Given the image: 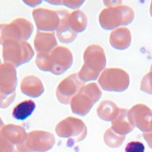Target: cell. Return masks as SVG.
<instances>
[{
    "mask_svg": "<svg viewBox=\"0 0 152 152\" xmlns=\"http://www.w3.org/2000/svg\"><path fill=\"white\" fill-rule=\"evenodd\" d=\"M77 74H72L60 83L56 90L58 101L63 104H69L71 99L82 88L83 83Z\"/></svg>",
    "mask_w": 152,
    "mask_h": 152,
    "instance_id": "52a82bcc",
    "label": "cell"
},
{
    "mask_svg": "<svg viewBox=\"0 0 152 152\" xmlns=\"http://www.w3.org/2000/svg\"><path fill=\"white\" fill-rule=\"evenodd\" d=\"M98 98L99 93L96 86L93 84L86 86L71 99V110L74 113L84 116L88 113Z\"/></svg>",
    "mask_w": 152,
    "mask_h": 152,
    "instance_id": "5b68a950",
    "label": "cell"
},
{
    "mask_svg": "<svg viewBox=\"0 0 152 152\" xmlns=\"http://www.w3.org/2000/svg\"><path fill=\"white\" fill-rule=\"evenodd\" d=\"M24 3H26V4H27L29 6H31V7H34L35 6H37L39 4L41 3V1H24Z\"/></svg>",
    "mask_w": 152,
    "mask_h": 152,
    "instance_id": "e0dca14e",
    "label": "cell"
},
{
    "mask_svg": "<svg viewBox=\"0 0 152 152\" xmlns=\"http://www.w3.org/2000/svg\"><path fill=\"white\" fill-rule=\"evenodd\" d=\"M68 21L71 30L76 34L83 31L86 26V18L80 10H75L69 13Z\"/></svg>",
    "mask_w": 152,
    "mask_h": 152,
    "instance_id": "5bb4252c",
    "label": "cell"
},
{
    "mask_svg": "<svg viewBox=\"0 0 152 152\" xmlns=\"http://www.w3.org/2000/svg\"><path fill=\"white\" fill-rule=\"evenodd\" d=\"M2 45L4 63L14 67L28 63L34 56V50L26 41L8 39Z\"/></svg>",
    "mask_w": 152,
    "mask_h": 152,
    "instance_id": "7a4b0ae2",
    "label": "cell"
},
{
    "mask_svg": "<svg viewBox=\"0 0 152 152\" xmlns=\"http://www.w3.org/2000/svg\"><path fill=\"white\" fill-rule=\"evenodd\" d=\"M56 132L60 137H79L82 140L86 135V127L82 121L74 118H68L60 123Z\"/></svg>",
    "mask_w": 152,
    "mask_h": 152,
    "instance_id": "9c48e42d",
    "label": "cell"
},
{
    "mask_svg": "<svg viewBox=\"0 0 152 152\" xmlns=\"http://www.w3.org/2000/svg\"><path fill=\"white\" fill-rule=\"evenodd\" d=\"M17 71L15 67L4 63L0 66V108H7L16 96Z\"/></svg>",
    "mask_w": 152,
    "mask_h": 152,
    "instance_id": "3957f363",
    "label": "cell"
},
{
    "mask_svg": "<svg viewBox=\"0 0 152 152\" xmlns=\"http://www.w3.org/2000/svg\"><path fill=\"white\" fill-rule=\"evenodd\" d=\"M21 91L22 93L29 97L38 98L44 91V86L41 80L35 76H27L21 81Z\"/></svg>",
    "mask_w": 152,
    "mask_h": 152,
    "instance_id": "8fae6325",
    "label": "cell"
},
{
    "mask_svg": "<svg viewBox=\"0 0 152 152\" xmlns=\"http://www.w3.org/2000/svg\"><path fill=\"white\" fill-rule=\"evenodd\" d=\"M34 30L32 24L27 20L19 18L9 24H0V44L8 39L26 41Z\"/></svg>",
    "mask_w": 152,
    "mask_h": 152,
    "instance_id": "277c9868",
    "label": "cell"
},
{
    "mask_svg": "<svg viewBox=\"0 0 152 152\" xmlns=\"http://www.w3.org/2000/svg\"><path fill=\"white\" fill-rule=\"evenodd\" d=\"M36 105L32 100L24 101L14 107L12 116L17 120L23 121L32 115L35 109Z\"/></svg>",
    "mask_w": 152,
    "mask_h": 152,
    "instance_id": "4fadbf2b",
    "label": "cell"
},
{
    "mask_svg": "<svg viewBox=\"0 0 152 152\" xmlns=\"http://www.w3.org/2000/svg\"><path fill=\"white\" fill-rule=\"evenodd\" d=\"M85 64L80 70L79 77L80 80L88 81L96 79L102 66V55L97 46H90L84 54Z\"/></svg>",
    "mask_w": 152,
    "mask_h": 152,
    "instance_id": "8992f818",
    "label": "cell"
},
{
    "mask_svg": "<svg viewBox=\"0 0 152 152\" xmlns=\"http://www.w3.org/2000/svg\"><path fill=\"white\" fill-rule=\"evenodd\" d=\"M60 21L57 29V37L59 41L63 43H70L75 40L77 37V34L70 28L68 19L69 12L66 10H58Z\"/></svg>",
    "mask_w": 152,
    "mask_h": 152,
    "instance_id": "30bf717a",
    "label": "cell"
},
{
    "mask_svg": "<svg viewBox=\"0 0 152 152\" xmlns=\"http://www.w3.org/2000/svg\"><path fill=\"white\" fill-rule=\"evenodd\" d=\"M32 16L38 31L51 32L57 30L60 21L58 10L38 8L32 11Z\"/></svg>",
    "mask_w": 152,
    "mask_h": 152,
    "instance_id": "ba28073f",
    "label": "cell"
},
{
    "mask_svg": "<svg viewBox=\"0 0 152 152\" xmlns=\"http://www.w3.org/2000/svg\"><path fill=\"white\" fill-rule=\"evenodd\" d=\"M0 64H1V59H0ZM0 66H1V65H0Z\"/></svg>",
    "mask_w": 152,
    "mask_h": 152,
    "instance_id": "ac0fdd59",
    "label": "cell"
},
{
    "mask_svg": "<svg viewBox=\"0 0 152 152\" xmlns=\"http://www.w3.org/2000/svg\"><path fill=\"white\" fill-rule=\"evenodd\" d=\"M35 63L38 68L45 72L60 75L68 70L73 63V56L68 48L59 46L49 53H38Z\"/></svg>",
    "mask_w": 152,
    "mask_h": 152,
    "instance_id": "6da1fadb",
    "label": "cell"
},
{
    "mask_svg": "<svg viewBox=\"0 0 152 152\" xmlns=\"http://www.w3.org/2000/svg\"><path fill=\"white\" fill-rule=\"evenodd\" d=\"M83 1H60V4L65 6L71 9H77L79 7Z\"/></svg>",
    "mask_w": 152,
    "mask_h": 152,
    "instance_id": "2e32d148",
    "label": "cell"
},
{
    "mask_svg": "<svg viewBox=\"0 0 152 152\" xmlns=\"http://www.w3.org/2000/svg\"><path fill=\"white\" fill-rule=\"evenodd\" d=\"M125 152H144V145L139 141H131L125 147Z\"/></svg>",
    "mask_w": 152,
    "mask_h": 152,
    "instance_id": "9a60e30c",
    "label": "cell"
},
{
    "mask_svg": "<svg viewBox=\"0 0 152 152\" xmlns=\"http://www.w3.org/2000/svg\"><path fill=\"white\" fill-rule=\"evenodd\" d=\"M57 44L54 33H44L38 30L34 39V47L38 53L51 52Z\"/></svg>",
    "mask_w": 152,
    "mask_h": 152,
    "instance_id": "7c38bea8",
    "label": "cell"
}]
</instances>
